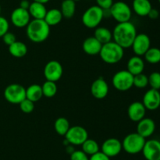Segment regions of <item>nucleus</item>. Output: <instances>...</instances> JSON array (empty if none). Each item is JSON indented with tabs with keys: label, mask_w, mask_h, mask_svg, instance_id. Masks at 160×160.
Listing matches in <instances>:
<instances>
[{
	"label": "nucleus",
	"mask_w": 160,
	"mask_h": 160,
	"mask_svg": "<svg viewBox=\"0 0 160 160\" xmlns=\"http://www.w3.org/2000/svg\"><path fill=\"white\" fill-rule=\"evenodd\" d=\"M112 33L113 42L123 49L131 47L138 35L136 27L131 21L118 23L113 28Z\"/></svg>",
	"instance_id": "obj_1"
},
{
	"label": "nucleus",
	"mask_w": 160,
	"mask_h": 160,
	"mask_svg": "<svg viewBox=\"0 0 160 160\" xmlns=\"http://www.w3.org/2000/svg\"><path fill=\"white\" fill-rule=\"evenodd\" d=\"M26 35L30 41L41 43L46 40L50 35V27L44 20L33 19L26 27Z\"/></svg>",
	"instance_id": "obj_2"
},
{
	"label": "nucleus",
	"mask_w": 160,
	"mask_h": 160,
	"mask_svg": "<svg viewBox=\"0 0 160 160\" xmlns=\"http://www.w3.org/2000/svg\"><path fill=\"white\" fill-rule=\"evenodd\" d=\"M102 61L108 64H115L120 62L124 55V49L113 41L103 44L98 54Z\"/></svg>",
	"instance_id": "obj_3"
},
{
	"label": "nucleus",
	"mask_w": 160,
	"mask_h": 160,
	"mask_svg": "<svg viewBox=\"0 0 160 160\" xmlns=\"http://www.w3.org/2000/svg\"><path fill=\"white\" fill-rule=\"evenodd\" d=\"M104 16L105 11L95 5L90 6L84 11L81 17V21L86 28L90 29L96 28L104 18Z\"/></svg>",
	"instance_id": "obj_4"
},
{
	"label": "nucleus",
	"mask_w": 160,
	"mask_h": 160,
	"mask_svg": "<svg viewBox=\"0 0 160 160\" xmlns=\"http://www.w3.org/2000/svg\"><path fill=\"white\" fill-rule=\"evenodd\" d=\"M145 141V138L138 134L137 132L131 133L123 138L122 141V147L127 153L136 155L142 152Z\"/></svg>",
	"instance_id": "obj_5"
},
{
	"label": "nucleus",
	"mask_w": 160,
	"mask_h": 160,
	"mask_svg": "<svg viewBox=\"0 0 160 160\" xmlns=\"http://www.w3.org/2000/svg\"><path fill=\"white\" fill-rule=\"evenodd\" d=\"M109 13L117 23L130 21L132 16V10L126 3L118 1L113 3L110 9Z\"/></svg>",
	"instance_id": "obj_6"
},
{
	"label": "nucleus",
	"mask_w": 160,
	"mask_h": 160,
	"mask_svg": "<svg viewBox=\"0 0 160 160\" xmlns=\"http://www.w3.org/2000/svg\"><path fill=\"white\" fill-rule=\"evenodd\" d=\"M112 83L117 90L128 91L134 86V75L128 70H120L113 75Z\"/></svg>",
	"instance_id": "obj_7"
},
{
	"label": "nucleus",
	"mask_w": 160,
	"mask_h": 160,
	"mask_svg": "<svg viewBox=\"0 0 160 160\" xmlns=\"http://www.w3.org/2000/svg\"><path fill=\"white\" fill-rule=\"evenodd\" d=\"M4 97L6 101L19 104L26 98V88L18 83H12L5 88Z\"/></svg>",
	"instance_id": "obj_8"
},
{
	"label": "nucleus",
	"mask_w": 160,
	"mask_h": 160,
	"mask_svg": "<svg viewBox=\"0 0 160 160\" xmlns=\"http://www.w3.org/2000/svg\"><path fill=\"white\" fill-rule=\"evenodd\" d=\"M66 140L72 145H81L88 138L87 130L81 125H73L70 127L65 135Z\"/></svg>",
	"instance_id": "obj_9"
},
{
	"label": "nucleus",
	"mask_w": 160,
	"mask_h": 160,
	"mask_svg": "<svg viewBox=\"0 0 160 160\" xmlns=\"http://www.w3.org/2000/svg\"><path fill=\"white\" fill-rule=\"evenodd\" d=\"M44 76L48 81H52L56 83L59 81L63 74V68L58 61H50L45 64L44 67Z\"/></svg>",
	"instance_id": "obj_10"
},
{
	"label": "nucleus",
	"mask_w": 160,
	"mask_h": 160,
	"mask_svg": "<svg viewBox=\"0 0 160 160\" xmlns=\"http://www.w3.org/2000/svg\"><path fill=\"white\" fill-rule=\"evenodd\" d=\"M150 47H151V39L149 36L145 33L138 34L131 45V48L134 54L139 56H144Z\"/></svg>",
	"instance_id": "obj_11"
},
{
	"label": "nucleus",
	"mask_w": 160,
	"mask_h": 160,
	"mask_svg": "<svg viewBox=\"0 0 160 160\" xmlns=\"http://www.w3.org/2000/svg\"><path fill=\"white\" fill-rule=\"evenodd\" d=\"M10 19L12 24L16 28H22L28 26L31 21V16L28 9L18 7L12 10Z\"/></svg>",
	"instance_id": "obj_12"
},
{
	"label": "nucleus",
	"mask_w": 160,
	"mask_h": 160,
	"mask_svg": "<svg viewBox=\"0 0 160 160\" xmlns=\"http://www.w3.org/2000/svg\"><path fill=\"white\" fill-rule=\"evenodd\" d=\"M142 152L146 160H160V141L156 139L146 141Z\"/></svg>",
	"instance_id": "obj_13"
},
{
	"label": "nucleus",
	"mask_w": 160,
	"mask_h": 160,
	"mask_svg": "<svg viewBox=\"0 0 160 160\" xmlns=\"http://www.w3.org/2000/svg\"><path fill=\"white\" fill-rule=\"evenodd\" d=\"M122 149V142L115 137L108 138L101 146V152L109 158L118 155L121 152Z\"/></svg>",
	"instance_id": "obj_14"
},
{
	"label": "nucleus",
	"mask_w": 160,
	"mask_h": 160,
	"mask_svg": "<svg viewBox=\"0 0 160 160\" xmlns=\"http://www.w3.org/2000/svg\"><path fill=\"white\" fill-rule=\"evenodd\" d=\"M142 104L146 110L155 111L160 107V93L159 90L150 89L146 91L143 96Z\"/></svg>",
	"instance_id": "obj_15"
},
{
	"label": "nucleus",
	"mask_w": 160,
	"mask_h": 160,
	"mask_svg": "<svg viewBox=\"0 0 160 160\" xmlns=\"http://www.w3.org/2000/svg\"><path fill=\"white\" fill-rule=\"evenodd\" d=\"M109 85L102 77L96 78L91 86V93L95 99H104L109 93Z\"/></svg>",
	"instance_id": "obj_16"
},
{
	"label": "nucleus",
	"mask_w": 160,
	"mask_h": 160,
	"mask_svg": "<svg viewBox=\"0 0 160 160\" xmlns=\"http://www.w3.org/2000/svg\"><path fill=\"white\" fill-rule=\"evenodd\" d=\"M145 114H146V108L141 101L133 102L128 108V118L132 122H139L145 117Z\"/></svg>",
	"instance_id": "obj_17"
},
{
	"label": "nucleus",
	"mask_w": 160,
	"mask_h": 160,
	"mask_svg": "<svg viewBox=\"0 0 160 160\" xmlns=\"http://www.w3.org/2000/svg\"><path fill=\"white\" fill-rule=\"evenodd\" d=\"M156 130V123L151 118H144L142 120L138 122L137 133L143 136L144 138H148L151 136Z\"/></svg>",
	"instance_id": "obj_18"
},
{
	"label": "nucleus",
	"mask_w": 160,
	"mask_h": 160,
	"mask_svg": "<svg viewBox=\"0 0 160 160\" xmlns=\"http://www.w3.org/2000/svg\"><path fill=\"white\" fill-rule=\"evenodd\" d=\"M102 44L95 39L94 36L86 38L82 43L83 51L90 56H95L99 54Z\"/></svg>",
	"instance_id": "obj_19"
},
{
	"label": "nucleus",
	"mask_w": 160,
	"mask_h": 160,
	"mask_svg": "<svg viewBox=\"0 0 160 160\" xmlns=\"http://www.w3.org/2000/svg\"><path fill=\"white\" fill-rule=\"evenodd\" d=\"M145 69V61L142 56H133L128 60L127 64V70L133 75L143 73Z\"/></svg>",
	"instance_id": "obj_20"
},
{
	"label": "nucleus",
	"mask_w": 160,
	"mask_h": 160,
	"mask_svg": "<svg viewBox=\"0 0 160 160\" xmlns=\"http://www.w3.org/2000/svg\"><path fill=\"white\" fill-rule=\"evenodd\" d=\"M152 8L149 0H133L132 9L139 17H146Z\"/></svg>",
	"instance_id": "obj_21"
},
{
	"label": "nucleus",
	"mask_w": 160,
	"mask_h": 160,
	"mask_svg": "<svg viewBox=\"0 0 160 160\" xmlns=\"http://www.w3.org/2000/svg\"><path fill=\"white\" fill-rule=\"evenodd\" d=\"M28 12H29L31 17H33V19L44 20L45 15H46L47 9L44 4L33 2L30 4Z\"/></svg>",
	"instance_id": "obj_22"
},
{
	"label": "nucleus",
	"mask_w": 160,
	"mask_h": 160,
	"mask_svg": "<svg viewBox=\"0 0 160 160\" xmlns=\"http://www.w3.org/2000/svg\"><path fill=\"white\" fill-rule=\"evenodd\" d=\"M9 53L16 58H22L28 53V46L21 41H16L9 46Z\"/></svg>",
	"instance_id": "obj_23"
},
{
	"label": "nucleus",
	"mask_w": 160,
	"mask_h": 160,
	"mask_svg": "<svg viewBox=\"0 0 160 160\" xmlns=\"http://www.w3.org/2000/svg\"><path fill=\"white\" fill-rule=\"evenodd\" d=\"M62 18H63V17H62L60 9L54 8V9L47 10L46 15L44 18V20L46 22L48 26L52 27L59 24L62 21Z\"/></svg>",
	"instance_id": "obj_24"
},
{
	"label": "nucleus",
	"mask_w": 160,
	"mask_h": 160,
	"mask_svg": "<svg viewBox=\"0 0 160 160\" xmlns=\"http://www.w3.org/2000/svg\"><path fill=\"white\" fill-rule=\"evenodd\" d=\"M43 97L42 86L38 84H32L26 89V98L34 103L39 101Z\"/></svg>",
	"instance_id": "obj_25"
},
{
	"label": "nucleus",
	"mask_w": 160,
	"mask_h": 160,
	"mask_svg": "<svg viewBox=\"0 0 160 160\" xmlns=\"http://www.w3.org/2000/svg\"><path fill=\"white\" fill-rule=\"evenodd\" d=\"M94 37L103 45L112 40V33L109 28L105 27H97L94 32Z\"/></svg>",
	"instance_id": "obj_26"
},
{
	"label": "nucleus",
	"mask_w": 160,
	"mask_h": 160,
	"mask_svg": "<svg viewBox=\"0 0 160 160\" xmlns=\"http://www.w3.org/2000/svg\"><path fill=\"white\" fill-rule=\"evenodd\" d=\"M60 11L64 18H72L76 12V3L73 0H63L61 3Z\"/></svg>",
	"instance_id": "obj_27"
},
{
	"label": "nucleus",
	"mask_w": 160,
	"mask_h": 160,
	"mask_svg": "<svg viewBox=\"0 0 160 160\" xmlns=\"http://www.w3.org/2000/svg\"><path fill=\"white\" fill-rule=\"evenodd\" d=\"M70 127V122L65 117L57 118L54 122L55 130L60 136H65Z\"/></svg>",
	"instance_id": "obj_28"
},
{
	"label": "nucleus",
	"mask_w": 160,
	"mask_h": 160,
	"mask_svg": "<svg viewBox=\"0 0 160 160\" xmlns=\"http://www.w3.org/2000/svg\"><path fill=\"white\" fill-rule=\"evenodd\" d=\"M82 151L88 155H92L94 154L99 152L100 147L98 143L93 139H89L88 138L82 144Z\"/></svg>",
	"instance_id": "obj_29"
},
{
	"label": "nucleus",
	"mask_w": 160,
	"mask_h": 160,
	"mask_svg": "<svg viewBox=\"0 0 160 160\" xmlns=\"http://www.w3.org/2000/svg\"><path fill=\"white\" fill-rule=\"evenodd\" d=\"M145 61L151 64H156L160 62V49L157 47H150L144 55Z\"/></svg>",
	"instance_id": "obj_30"
},
{
	"label": "nucleus",
	"mask_w": 160,
	"mask_h": 160,
	"mask_svg": "<svg viewBox=\"0 0 160 160\" xmlns=\"http://www.w3.org/2000/svg\"><path fill=\"white\" fill-rule=\"evenodd\" d=\"M42 89L43 96L45 97H48V98H51V97H54L58 90L56 83L55 82L48 81V80H46L42 84Z\"/></svg>",
	"instance_id": "obj_31"
},
{
	"label": "nucleus",
	"mask_w": 160,
	"mask_h": 160,
	"mask_svg": "<svg viewBox=\"0 0 160 160\" xmlns=\"http://www.w3.org/2000/svg\"><path fill=\"white\" fill-rule=\"evenodd\" d=\"M148 86V76L141 73L134 75V86L138 89H144Z\"/></svg>",
	"instance_id": "obj_32"
},
{
	"label": "nucleus",
	"mask_w": 160,
	"mask_h": 160,
	"mask_svg": "<svg viewBox=\"0 0 160 160\" xmlns=\"http://www.w3.org/2000/svg\"><path fill=\"white\" fill-rule=\"evenodd\" d=\"M148 85L152 89H160V72H153L148 76Z\"/></svg>",
	"instance_id": "obj_33"
},
{
	"label": "nucleus",
	"mask_w": 160,
	"mask_h": 160,
	"mask_svg": "<svg viewBox=\"0 0 160 160\" xmlns=\"http://www.w3.org/2000/svg\"><path fill=\"white\" fill-rule=\"evenodd\" d=\"M20 105V109L22 112L25 114H30L34 110V103L28 99L25 98L23 101L19 104Z\"/></svg>",
	"instance_id": "obj_34"
},
{
	"label": "nucleus",
	"mask_w": 160,
	"mask_h": 160,
	"mask_svg": "<svg viewBox=\"0 0 160 160\" xmlns=\"http://www.w3.org/2000/svg\"><path fill=\"white\" fill-rule=\"evenodd\" d=\"M9 23L7 19L0 16V38H2L6 33L9 31Z\"/></svg>",
	"instance_id": "obj_35"
},
{
	"label": "nucleus",
	"mask_w": 160,
	"mask_h": 160,
	"mask_svg": "<svg viewBox=\"0 0 160 160\" xmlns=\"http://www.w3.org/2000/svg\"><path fill=\"white\" fill-rule=\"evenodd\" d=\"M70 160H89V158L82 150H78L72 152Z\"/></svg>",
	"instance_id": "obj_36"
},
{
	"label": "nucleus",
	"mask_w": 160,
	"mask_h": 160,
	"mask_svg": "<svg viewBox=\"0 0 160 160\" xmlns=\"http://www.w3.org/2000/svg\"><path fill=\"white\" fill-rule=\"evenodd\" d=\"M2 40L3 42H4L6 45L9 46V45H12V43H14V42L17 41V38H16V35L13 33L8 31L7 33H6V34L2 36Z\"/></svg>",
	"instance_id": "obj_37"
},
{
	"label": "nucleus",
	"mask_w": 160,
	"mask_h": 160,
	"mask_svg": "<svg viewBox=\"0 0 160 160\" xmlns=\"http://www.w3.org/2000/svg\"><path fill=\"white\" fill-rule=\"evenodd\" d=\"M97 6H99L103 10H109L113 4L112 0H95Z\"/></svg>",
	"instance_id": "obj_38"
},
{
	"label": "nucleus",
	"mask_w": 160,
	"mask_h": 160,
	"mask_svg": "<svg viewBox=\"0 0 160 160\" xmlns=\"http://www.w3.org/2000/svg\"><path fill=\"white\" fill-rule=\"evenodd\" d=\"M89 160H110V158L108 157L106 155H105L101 151H99L97 153L91 155Z\"/></svg>",
	"instance_id": "obj_39"
},
{
	"label": "nucleus",
	"mask_w": 160,
	"mask_h": 160,
	"mask_svg": "<svg viewBox=\"0 0 160 160\" xmlns=\"http://www.w3.org/2000/svg\"><path fill=\"white\" fill-rule=\"evenodd\" d=\"M159 12L156 9H154V8H152V9L148 14V17L150 19H152V20H156V19H157L159 17Z\"/></svg>",
	"instance_id": "obj_40"
},
{
	"label": "nucleus",
	"mask_w": 160,
	"mask_h": 160,
	"mask_svg": "<svg viewBox=\"0 0 160 160\" xmlns=\"http://www.w3.org/2000/svg\"><path fill=\"white\" fill-rule=\"evenodd\" d=\"M30 2L28 0H22L20 3V8H23V9H28V8L30 6Z\"/></svg>",
	"instance_id": "obj_41"
},
{
	"label": "nucleus",
	"mask_w": 160,
	"mask_h": 160,
	"mask_svg": "<svg viewBox=\"0 0 160 160\" xmlns=\"http://www.w3.org/2000/svg\"><path fill=\"white\" fill-rule=\"evenodd\" d=\"M50 0H33V2H36V3H42V4H46L49 2Z\"/></svg>",
	"instance_id": "obj_42"
},
{
	"label": "nucleus",
	"mask_w": 160,
	"mask_h": 160,
	"mask_svg": "<svg viewBox=\"0 0 160 160\" xmlns=\"http://www.w3.org/2000/svg\"><path fill=\"white\" fill-rule=\"evenodd\" d=\"M73 1L75 2V3H76V2H78V1H81V0H73Z\"/></svg>",
	"instance_id": "obj_43"
},
{
	"label": "nucleus",
	"mask_w": 160,
	"mask_h": 160,
	"mask_svg": "<svg viewBox=\"0 0 160 160\" xmlns=\"http://www.w3.org/2000/svg\"><path fill=\"white\" fill-rule=\"evenodd\" d=\"M0 13H1V6H0Z\"/></svg>",
	"instance_id": "obj_44"
},
{
	"label": "nucleus",
	"mask_w": 160,
	"mask_h": 160,
	"mask_svg": "<svg viewBox=\"0 0 160 160\" xmlns=\"http://www.w3.org/2000/svg\"><path fill=\"white\" fill-rule=\"evenodd\" d=\"M158 1H159V3H160V0H158Z\"/></svg>",
	"instance_id": "obj_45"
}]
</instances>
